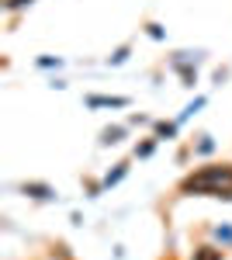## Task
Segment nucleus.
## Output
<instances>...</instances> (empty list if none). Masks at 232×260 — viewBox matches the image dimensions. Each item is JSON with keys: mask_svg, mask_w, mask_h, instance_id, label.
<instances>
[{"mask_svg": "<svg viewBox=\"0 0 232 260\" xmlns=\"http://www.w3.org/2000/svg\"><path fill=\"white\" fill-rule=\"evenodd\" d=\"M184 194H208V198L232 201V163H208L180 180Z\"/></svg>", "mask_w": 232, "mask_h": 260, "instance_id": "f257e3e1", "label": "nucleus"}, {"mask_svg": "<svg viewBox=\"0 0 232 260\" xmlns=\"http://www.w3.org/2000/svg\"><path fill=\"white\" fill-rule=\"evenodd\" d=\"M194 260H222V250H215V246H201V250H194Z\"/></svg>", "mask_w": 232, "mask_h": 260, "instance_id": "f03ea898", "label": "nucleus"}, {"mask_svg": "<svg viewBox=\"0 0 232 260\" xmlns=\"http://www.w3.org/2000/svg\"><path fill=\"white\" fill-rule=\"evenodd\" d=\"M90 104H111V108H125L128 98H90Z\"/></svg>", "mask_w": 232, "mask_h": 260, "instance_id": "7ed1b4c3", "label": "nucleus"}, {"mask_svg": "<svg viewBox=\"0 0 232 260\" xmlns=\"http://www.w3.org/2000/svg\"><path fill=\"white\" fill-rule=\"evenodd\" d=\"M24 191H31L35 198H49V194H52V191H49V187H42V184H31V187H24Z\"/></svg>", "mask_w": 232, "mask_h": 260, "instance_id": "20e7f679", "label": "nucleus"}, {"mask_svg": "<svg viewBox=\"0 0 232 260\" xmlns=\"http://www.w3.org/2000/svg\"><path fill=\"white\" fill-rule=\"evenodd\" d=\"M21 4H28V0H7V7H21Z\"/></svg>", "mask_w": 232, "mask_h": 260, "instance_id": "39448f33", "label": "nucleus"}]
</instances>
